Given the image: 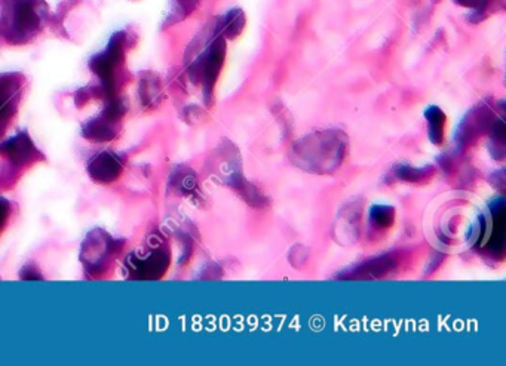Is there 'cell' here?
<instances>
[{"label": "cell", "mask_w": 506, "mask_h": 366, "mask_svg": "<svg viewBox=\"0 0 506 366\" xmlns=\"http://www.w3.org/2000/svg\"><path fill=\"white\" fill-rule=\"evenodd\" d=\"M496 118L493 119V111L492 109L487 107V104H480L478 107H475L472 111L467 113L466 118L463 119L462 125L459 127L461 138L457 137L459 141H470L474 140V137L484 132L485 127H489Z\"/></svg>", "instance_id": "8"}, {"label": "cell", "mask_w": 506, "mask_h": 366, "mask_svg": "<svg viewBox=\"0 0 506 366\" xmlns=\"http://www.w3.org/2000/svg\"><path fill=\"white\" fill-rule=\"evenodd\" d=\"M125 42L127 36L125 33H116L109 43V46L104 50L101 54L95 55L91 61V70L98 74L100 79L104 82V85L113 86L114 83V76L122 64L123 60V50H125Z\"/></svg>", "instance_id": "5"}, {"label": "cell", "mask_w": 506, "mask_h": 366, "mask_svg": "<svg viewBox=\"0 0 506 366\" xmlns=\"http://www.w3.org/2000/svg\"><path fill=\"white\" fill-rule=\"evenodd\" d=\"M220 177L224 184L240 195L248 204L262 208L267 205V199L263 193L248 182L244 177L241 156L231 141H223L220 149Z\"/></svg>", "instance_id": "3"}, {"label": "cell", "mask_w": 506, "mask_h": 366, "mask_svg": "<svg viewBox=\"0 0 506 366\" xmlns=\"http://www.w3.org/2000/svg\"><path fill=\"white\" fill-rule=\"evenodd\" d=\"M226 55L224 37L215 36L214 41L209 43L205 50L198 55L196 60L190 65V77L195 83H200L204 88L205 98L208 101L213 94L214 85L218 79V74L223 67Z\"/></svg>", "instance_id": "4"}, {"label": "cell", "mask_w": 506, "mask_h": 366, "mask_svg": "<svg viewBox=\"0 0 506 366\" xmlns=\"http://www.w3.org/2000/svg\"><path fill=\"white\" fill-rule=\"evenodd\" d=\"M395 219V209L392 206L377 205L370 211V221L371 224L379 228H388L394 224Z\"/></svg>", "instance_id": "15"}, {"label": "cell", "mask_w": 506, "mask_h": 366, "mask_svg": "<svg viewBox=\"0 0 506 366\" xmlns=\"http://www.w3.org/2000/svg\"><path fill=\"white\" fill-rule=\"evenodd\" d=\"M43 19L42 0H6L0 18V36L9 43H24L39 33Z\"/></svg>", "instance_id": "2"}, {"label": "cell", "mask_w": 506, "mask_h": 366, "mask_svg": "<svg viewBox=\"0 0 506 366\" xmlns=\"http://www.w3.org/2000/svg\"><path fill=\"white\" fill-rule=\"evenodd\" d=\"M425 119L428 122V133L434 144H441L444 141V129L447 118L440 107H428L425 110Z\"/></svg>", "instance_id": "11"}, {"label": "cell", "mask_w": 506, "mask_h": 366, "mask_svg": "<svg viewBox=\"0 0 506 366\" xmlns=\"http://www.w3.org/2000/svg\"><path fill=\"white\" fill-rule=\"evenodd\" d=\"M493 228L489 235H487V246H489L490 252L502 254L503 250V231H505V205L503 200L496 202L493 209Z\"/></svg>", "instance_id": "9"}, {"label": "cell", "mask_w": 506, "mask_h": 366, "mask_svg": "<svg viewBox=\"0 0 506 366\" xmlns=\"http://www.w3.org/2000/svg\"><path fill=\"white\" fill-rule=\"evenodd\" d=\"M119 160L114 159L112 154L104 153L100 158L95 159L91 166V173L98 181H112L118 175L119 171Z\"/></svg>", "instance_id": "12"}, {"label": "cell", "mask_w": 506, "mask_h": 366, "mask_svg": "<svg viewBox=\"0 0 506 366\" xmlns=\"http://www.w3.org/2000/svg\"><path fill=\"white\" fill-rule=\"evenodd\" d=\"M346 154V135L337 129H327L302 137L291 147L290 159L293 165L303 171L326 175L341 166Z\"/></svg>", "instance_id": "1"}, {"label": "cell", "mask_w": 506, "mask_h": 366, "mask_svg": "<svg viewBox=\"0 0 506 366\" xmlns=\"http://www.w3.org/2000/svg\"><path fill=\"white\" fill-rule=\"evenodd\" d=\"M23 89V77L18 74L0 76V132L15 113Z\"/></svg>", "instance_id": "6"}, {"label": "cell", "mask_w": 506, "mask_h": 366, "mask_svg": "<svg viewBox=\"0 0 506 366\" xmlns=\"http://www.w3.org/2000/svg\"><path fill=\"white\" fill-rule=\"evenodd\" d=\"M394 175L399 181L405 182H426L429 178L434 175V168L426 166V168H416L410 165H397L394 168Z\"/></svg>", "instance_id": "13"}, {"label": "cell", "mask_w": 506, "mask_h": 366, "mask_svg": "<svg viewBox=\"0 0 506 366\" xmlns=\"http://www.w3.org/2000/svg\"><path fill=\"white\" fill-rule=\"evenodd\" d=\"M397 267V261L392 255H380L367 259L362 264L353 267L349 273H343L346 279H379L389 276Z\"/></svg>", "instance_id": "7"}, {"label": "cell", "mask_w": 506, "mask_h": 366, "mask_svg": "<svg viewBox=\"0 0 506 366\" xmlns=\"http://www.w3.org/2000/svg\"><path fill=\"white\" fill-rule=\"evenodd\" d=\"M200 0H171V11L167 18V24H176L187 18L199 6Z\"/></svg>", "instance_id": "14"}, {"label": "cell", "mask_w": 506, "mask_h": 366, "mask_svg": "<svg viewBox=\"0 0 506 366\" xmlns=\"http://www.w3.org/2000/svg\"><path fill=\"white\" fill-rule=\"evenodd\" d=\"M245 27V15L242 9H231L226 15L220 18L215 24V34L224 39H236Z\"/></svg>", "instance_id": "10"}, {"label": "cell", "mask_w": 506, "mask_h": 366, "mask_svg": "<svg viewBox=\"0 0 506 366\" xmlns=\"http://www.w3.org/2000/svg\"><path fill=\"white\" fill-rule=\"evenodd\" d=\"M454 2L461 6L476 9V11H478V9H483L487 3H489V0H454Z\"/></svg>", "instance_id": "16"}]
</instances>
